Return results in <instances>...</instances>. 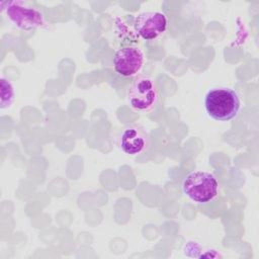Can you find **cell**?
<instances>
[{"label":"cell","instance_id":"6da1fadb","mask_svg":"<svg viewBox=\"0 0 259 259\" xmlns=\"http://www.w3.org/2000/svg\"><path fill=\"white\" fill-rule=\"evenodd\" d=\"M204 107L207 115L218 121H229L237 116L241 102L238 93L227 87L211 88L205 95Z\"/></svg>","mask_w":259,"mask_h":259},{"label":"cell","instance_id":"7a4b0ae2","mask_svg":"<svg viewBox=\"0 0 259 259\" xmlns=\"http://www.w3.org/2000/svg\"><path fill=\"white\" fill-rule=\"evenodd\" d=\"M0 7L5 18L17 28L32 30L46 26L42 13L24 1H3Z\"/></svg>","mask_w":259,"mask_h":259},{"label":"cell","instance_id":"3957f363","mask_svg":"<svg viewBox=\"0 0 259 259\" xmlns=\"http://www.w3.org/2000/svg\"><path fill=\"white\" fill-rule=\"evenodd\" d=\"M183 193L196 203H207L219 193V182L213 174L197 170L189 173L182 182Z\"/></svg>","mask_w":259,"mask_h":259},{"label":"cell","instance_id":"277c9868","mask_svg":"<svg viewBox=\"0 0 259 259\" xmlns=\"http://www.w3.org/2000/svg\"><path fill=\"white\" fill-rule=\"evenodd\" d=\"M127 99L131 107L136 111L151 110L159 99V91L155 81L146 75L136 77L128 89Z\"/></svg>","mask_w":259,"mask_h":259},{"label":"cell","instance_id":"5b68a950","mask_svg":"<svg viewBox=\"0 0 259 259\" xmlns=\"http://www.w3.org/2000/svg\"><path fill=\"white\" fill-rule=\"evenodd\" d=\"M145 64V55L139 47H123L113 57V68L122 77L137 75Z\"/></svg>","mask_w":259,"mask_h":259},{"label":"cell","instance_id":"8992f818","mask_svg":"<svg viewBox=\"0 0 259 259\" xmlns=\"http://www.w3.org/2000/svg\"><path fill=\"white\" fill-rule=\"evenodd\" d=\"M134 27L137 33L146 40H152L165 32L167 18L159 11H147L136 16Z\"/></svg>","mask_w":259,"mask_h":259},{"label":"cell","instance_id":"52a82bcc","mask_svg":"<svg viewBox=\"0 0 259 259\" xmlns=\"http://www.w3.org/2000/svg\"><path fill=\"white\" fill-rule=\"evenodd\" d=\"M118 145L123 153L137 156L147 150L149 136L141 125L128 124L121 130L118 136Z\"/></svg>","mask_w":259,"mask_h":259},{"label":"cell","instance_id":"ba28073f","mask_svg":"<svg viewBox=\"0 0 259 259\" xmlns=\"http://www.w3.org/2000/svg\"><path fill=\"white\" fill-rule=\"evenodd\" d=\"M15 99V92L12 83L6 79H0V109H5L11 106Z\"/></svg>","mask_w":259,"mask_h":259}]
</instances>
